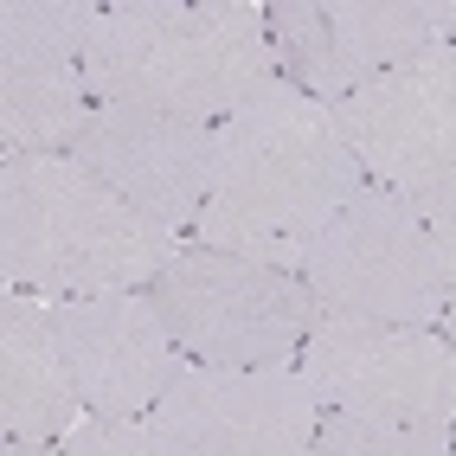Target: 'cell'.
Listing matches in <instances>:
<instances>
[{
    "label": "cell",
    "instance_id": "cell-10",
    "mask_svg": "<svg viewBox=\"0 0 456 456\" xmlns=\"http://www.w3.org/2000/svg\"><path fill=\"white\" fill-rule=\"evenodd\" d=\"M155 424L187 456H309L322 431V399L302 367H180L161 392Z\"/></svg>",
    "mask_w": 456,
    "mask_h": 456
},
{
    "label": "cell",
    "instance_id": "cell-9",
    "mask_svg": "<svg viewBox=\"0 0 456 456\" xmlns=\"http://www.w3.org/2000/svg\"><path fill=\"white\" fill-rule=\"evenodd\" d=\"M334 123H341L367 187L418 200L431 180L456 167V45H431L411 65L341 97Z\"/></svg>",
    "mask_w": 456,
    "mask_h": 456
},
{
    "label": "cell",
    "instance_id": "cell-7",
    "mask_svg": "<svg viewBox=\"0 0 456 456\" xmlns=\"http://www.w3.org/2000/svg\"><path fill=\"white\" fill-rule=\"evenodd\" d=\"M270 45L283 84L341 103L418 52L456 45V0H270Z\"/></svg>",
    "mask_w": 456,
    "mask_h": 456
},
{
    "label": "cell",
    "instance_id": "cell-18",
    "mask_svg": "<svg viewBox=\"0 0 456 456\" xmlns=\"http://www.w3.org/2000/svg\"><path fill=\"white\" fill-rule=\"evenodd\" d=\"M444 334H450V341H456V289H450V302H444V322H437Z\"/></svg>",
    "mask_w": 456,
    "mask_h": 456
},
{
    "label": "cell",
    "instance_id": "cell-16",
    "mask_svg": "<svg viewBox=\"0 0 456 456\" xmlns=\"http://www.w3.org/2000/svg\"><path fill=\"white\" fill-rule=\"evenodd\" d=\"M411 206H418L424 232H431V251H437L444 277H450V289H456V167H450L444 180H431V187H424Z\"/></svg>",
    "mask_w": 456,
    "mask_h": 456
},
{
    "label": "cell",
    "instance_id": "cell-3",
    "mask_svg": "<svg viewBox=\"0 0 456 456\" xmlns=\"http://www.w3.org/2000/svg\"><path fill=\"white\" fill-rule=\"evenodd\" d=\"M187 251L123 193L71 155H20L0 161V270L7 289L45 302L129 296L148 289Z\"/></svg>",
    "mask_w": 456,
    "mask_h": 456
},
{
    "label": "cell",
    "instance_id": "cell-5",
    "mask_svg": "<svg viewBox=\"0 0 456 456\" xmlns=\"http://www.w3.org/2000/svg\"><path fill=\"white\" fill-rule=\"evenodd\" d=\"M296 277L309 283L322 315H347V322L437 328L450 302V277L431 251L418 206L386 187H360L334 212L315 232Z\"/></svg>",
    "mask_w": 456,
    "mask_h": 456
},
{
    "label": "cell",
    "instance_id": "cell-4",
    "mask_svg": "<svg viewBox=\"0 0 456 456\" xmlns=\"http://www.w3.org/2000/svg\"><path fill=\"white\" fill-rule=\"evenodd\" d=\"M148 302L161 309L174 347L193 367H238V373L296 367L322 322V302L296 270L200 245V238H187V251L148 283Z\"/></svg>",
    "mask_w": 456,
    "mask_h": 456
},
{
    "label": "cell",
    "instance_id": "cell-14",
    "mask_svg": "<svg viewBox=\"0 0 456 456\" xmlns=\"http://www.w3.org/2000/svg\"><path fill=\"white\" fill-rule=\"evenodd\" d=\"M309 456H456V431H411L354 411H322V431Z\"/></svg>",
    "mask_w": 456,
    "mask_h": 456
},
{
    "label": "cell",
    "instance_id": "cell-11",
    "mask_svg": "<svg viewBox=\"0 0 456 456\" xmlns=\"http://www.w3.org/2000/svg\"><path fill=\"white\" fill-rule=\"evenodd\" d=\"M71 161H84L110 193H123L174 238L200 232L206 180H212V129L187 116H161L142 103H97V116L71 142Z\"/></svg>",
    "mask_w": 456,
    "mask_h": 456
},
{
    "label": "cell",
    "instance_id": "cell-15",
    "mask_svg": "<svg viewBox=\"0 0 456 456\" xmlns=\"http://www.w3.org/2000/svg\"><path fill=\"white\" fill-rule=\"evenodd\" d=\"M58 450L65 456H187L155 418H84Z\"/></svg>",
    "mask_w": 456,
    "mask_h": 456
},
{
    "label": "cell",
    "instance_id": "cell-12",
    "mask_svg": "<svg viewBox=\"0 0 456 456\" xmlns=\"http://www.w3.org/2000/svg\"><path fill=\"white\" fill-rule=\"evenodd\" d=\"M52 309H58V341H65L84 411L90 418H155L161 392L180 379L187 354L174 347L148 289L52 302Z\"/></svg>",
    "mask_w": 456,
    "mask_h": 456
},
{
    "label": "cell",
    "instance_id": "cell-13",
    "mask_svg": "<svg viewBox=\"0 0 456 456\" xmlns=\"http://www.w3.org/2000/svg\"><path fill=\"white\" fill-rule=\"evenodd\" d=\"M84 418L90 411L77 399L65 341H58V309L45 296L7 289V309H0V431L20 444H65Z\"/></svg>",
    "mask_w": 456,
    "mask_h": 456
},
{
    "label": "cell",
    "instance_id": "cell-8",
    "mask_svg": "<svg viewBox=\"0 0 456 456\" xmlns=\"http://www.w3.org/2000/svg\"><path fill=\"white\" fill-rule=\"evenodd\" d=\"M97 0H7L0 7V161L71 155L97 116L84 45Z\"/></svg>",
    "mask_w": 456,
    "mask_h": 456
},
{
    "label": "cell",
    "instance_id": "cell-6",
    "mask_svg": "<svg viewBox=\"0 0 456 456\" xmlns=\"http://www.w3.org/2000/svg\"><path fill=\"white\" fill-rule=\"evenodd\" d=\"M296 367L322 411L411 424V431H456V341L444 328L322 315Z\"/></svg>",
    "mask_w": 456,
    "mask_h": 456
},
{
    "label": "cell",
    "instance_id": "cell-17",
    "mask_svg": "<svg viewBox=\"0 0 456 456\" xmlns=\"http://www.w3.org/2000/svg\"><path fill=\"white\" fill-rule=\"evenodd\" d=\"M0 456H65V450H58V444H20V437H7Z\"/></svg>",
    "mask_w": 456,
    "mask_h": 456
},
{
    "label": "cell",
    "instance_id": "cell-2",
    "mask_svg": "<svg viewBox=\"0 0 456 456\" xmlns=\"http://www.w3.org/2000/svg\"><path fill=\"white\" fill-rule=\"evenodd\" d=\"M97 103H142L219 129L257 90H270L277 45L270 7L251 0H110L84 45Z\"/></svg>",
    "mask_w": 456,
    "mask_h": 456
},
{
    "label": "cell",
    "instance_id": "cell-1",
    "mask_svg": "<svg viewBox=\"0 0 456 456\" xmlns=\"http://www.w3.org/2000/svg\"><path fill=\"white\" fill-rule=\"evenodd\" d=\"M360 187L367 174L334 123V103L302 97L277 77L212 129V180L193 238L277 270H302L315 232Z\"/></svg>",
    "mask_w": 456,
    "mask_h": 456
}]
</instances>
